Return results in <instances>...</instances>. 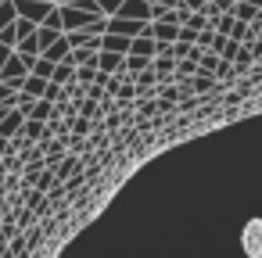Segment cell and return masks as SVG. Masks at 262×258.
Wrapping results in <instances>:
<instances>
[{
	"instance_id": "cell-1",
	"label": "cell",
	"mask_w": 262,
	"mask_h": 258,
	"mask_svg": "<svg viewBox=\"0 0 262 258\" xmlns=\"http://www.w3.org/2000/svg\"><path fill=\"white\" fill-rule=\"evenodd\" d=\"M194 72H198V61H194V58H180V65H176L172 79H190Z\"/></svg>"
},
{
	"instance_id": "cell-2",
	"label": "cell",
	"mask_w": 262,
	"mask_h": 258,
	"mask_svg": "<svg viewBox=\"0 0 262 258\" xmlns=\"http://www.w3.org/2000/svg\"><path fill=\"white\" fill-rule=\"evenodd\" d=\"M40 133H43V126H40V122H26V129H22V136H26V140H33V136H40Z\"/></svg>"
},
{
	"instance_id": "cell-3",
	"label": "cell",
	"mask_w": 262,
	"mask_h": 258,
	"mask_svg": "<svg viewBox=\"0 0 262 258\" xmlns=\"http://www.w3.org/2000/svg\"><path fill=\"white\" fill-rule=\"evenodd\" d=\"M180 8H187V11H201L205 8V0H176Z\"/></svg>"
},
{
	"instance_id": "cell-4",
	"label": "cell",
	"mask_w": 262,
	"mask_h": 258,
	"mask_svg": "<svg viewBox=\"0 0 262 258\" xmlns=\"http://www.w3.org/2000/svg\"><path fill=\"white\" fill-rule=\"evenodd\" d=\"M26 93L40 97V93H43V83H40V79H29V83H26Z\"/></svg>"
},
{
	"instance_id": "cell-5",
	"label": "cell",
	"mask_w": 262,
	"mask_h": 258,
	"mask_svg": "<svg viewBox=\"0 0 262 258\" xmlns=\"http://www.w3.org/2000/svg\"><path fill=\"white\" fill-rule=\"evenodd\" d=\"M155 33H158L162 40H172V36H176V29H172V26H155Z\"/></svg>"
}]
</instances>
